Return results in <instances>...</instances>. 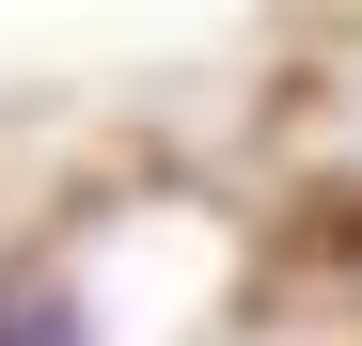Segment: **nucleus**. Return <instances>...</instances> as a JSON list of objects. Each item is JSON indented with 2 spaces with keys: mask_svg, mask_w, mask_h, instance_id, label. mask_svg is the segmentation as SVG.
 Instances as JSON below:
<instances>
[{
  "mask_svg": "<svg viewBox=\"0 0 362 346\" xmlns=\"http://www.w3.org/2000/svg\"><path fill=\"white\" fill-rule=\"evenodd\" d=\"M0 346H79V299H64V283H32V299H0Z\"/></svg>",
  "mask_w": 362,
  "mask_h": 346,
  "instance_id": "nucleus-1",
  "label": "nucleus"
}]
</instances>
